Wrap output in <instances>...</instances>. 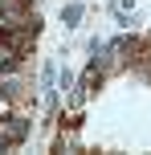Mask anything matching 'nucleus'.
Returning <instances> with one entry per match:
<instances>
[{
	"instance_id": "2",
	"label": "nucleus",
	"mask_w": 151,
	"mask_h": 155,
	"mask_svg": "<svg viewBox=\"0 0 151 155\" xmlns=\"http://www.w3.org/2000/svg\"><path fill=\"white\" fill-rule=\"evenodd\" d=\"M61 21L70 25V29H78V25H82V4H78V0H74V4H65V12H61Z\"/></svg>"
},
{
	"instance_id": "3",
	"label": "nucleus",
	"mask_w": 151,
	"mask_h": 155,
	"mask_svg": "<svg viewBox=\"0 0 151 155\" xmlns=\"http://www.w3.org/2000/svg\"><path fill=\"white\" fill-rule=\"evenodd\" d=\"M0 151H4V139H0Z\"/></svg>"
},
{
	"instance_id": "1",
	"label": "nucleus",
	"mask_w": 151,
	"mask_h": 155,
	"mask_svg": "<svg viewBox=\"0 0 151 155\" xmlns=\"http://www.w3.org/2000/svg\"><path fill=\"white\" fill-rule=\"evenodd\" d=\"M25 131H29V123H25V118H12V114H8L4 123H0V139H4V143L25 139Z\"/></svg>"
}]
</instances>
